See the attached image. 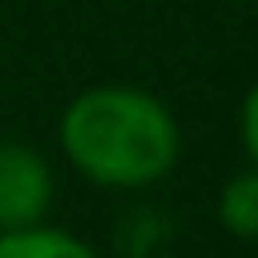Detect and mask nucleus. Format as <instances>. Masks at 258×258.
I'll return each instance as SVG.
<instances>
[{
  "label": "nucleus",
  "instance_id": "2",
  "mask_svg": "<svg viewBox=\"0 0 258 258\" xmlns=\"http://www.w3.org/2000/svg\"><path fill=\"white\" fill-rule=\"evenodd\" d=\"M53 206V163L34 144L0 139V230L38 225Z\"/></svg>",
  "mask_w": 258,
  "mask_h": 258
},
{
  "label": "nucleus",
  "instance_id": "1",
  "mask_svg": "<svg viewBox=\"0 0 258 258\" xmlns=\"http://www.w3.org/2000/svg\"><path fill=\"white\" fill-rule=\"evenodd\" d=\"M62 158L105 191H144L182 158V124L153 91L101 82L67 101L57 120Z\"/></svg>",
  "mask_w": 258,
  "mask_h": 258
},
{
  "label": "nucleus",
  "instance_id": "4",
  "mask_svg": "<svg viewBox=\"0 0 258 258\" xmlns=\"http://www.w3.org/2000/svg\"><path fill=\"white\" fill-rule=\"evenodd\" d=\"M215 220H220L225 234H234L244 244H258V167H244V172H234L220 186Z\"/></svg>",
  "mask_w": 258,
  "mask_h": 258
},
{
  "label": "nucleus",
  "instance_id": "3",
  "mask_svg": "<svg viewBox=\"0 0 258 258\" xmlns=\"http://www.w3.org/2000/svg\"><path fill=\"white\" fill-rule=\"evenodd\" d=\"M0 258H101L86 239L57 225H24V230H0Z\"/></svg>",
  "mask_w": 258,
  "mask_h": 258
},
{
  "label": "nucleus",
  "instance_id": "5",
  "mask_svg": "<svg viewBox=\"0 0 258 258\" xmlns=\"http://www.w3.org/2000/svg\"><path fill=\"white\" fill-rule=\"evenodd\" d=\"M239 144L249 153V167H258V82L249 86V96L239 105Z\"/></svg>",
  "mask_w": 258,
  "mask_h": 258
}]
</instances>
